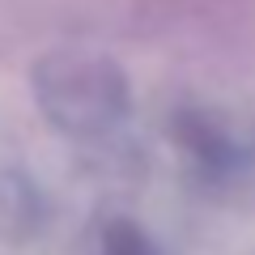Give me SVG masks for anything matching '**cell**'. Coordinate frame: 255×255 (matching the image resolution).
<instances>
[{"label": "cell", "instance_id": "1", "mask_svg": "<svg viewBox=\"0 0 255 255\" xmlns=\"http://www.w3.org/2000/svg\"><path fill=\"white\" fill-rule=\"evenodd\" d=\"M43 119L68 140H98L132 111V85L119 60L90 47L47 51L30 73Z\"/></svg>", "mask_w": 255, "mask_h": 255}, {"label": "cell", "instance_id": "2", "mask_svg": "<svg viewBox=\"0 0 255 255\" xmlns=\"http://www.w3.org/2000/svg\"><path fill=\"white\" fill-rule=\"evenodd\" d=\"M170 136H174V145L200 166L204 174H230L238 162H243V145H238V136L213 115V111H191V107L174 111Z\"/></svg>", "mask_w": 255, "mask_h": 255}, {"label": "cell", "instance_id": "3", "mask_svg": "<svg viewBox=\"0 0 255 255\" xmlns=\"http://www.w3.org/2000/svg\"><path fill=\"white\" fill-rule=\"evenodd\" d=\"M90 255H162L157 243L149 238V230L140 221L124 217V213H111L94 226L90 238Z\"/></svg>", "mask_w": 255, "mask_h": 255}]
</instances>
